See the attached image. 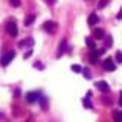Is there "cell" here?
Instances as JSON below:
<instances>
[{
	"mask_svg": "<svg viewBox=\"0 0 122 122\" xmlns=\"http://www.w3.org/2000/svg\"><path fill=\"white\" fill-rule=\"evenodd\" d=\"M104 69L105 70H108V72H112V70H114L116 69V66H114V63L110 58H107L105 61H104Z\"/></svg>",
	"mask_w": 122,
	"mask_h": 122,
	"instance_id": "obj_4",
	"label": "cell"
},
{
	"mask_svg": "<svg viewBox=\"0 0 122 122\" xmlns=\"http://www.w3.org/2000/svg\"><path fill=\"white\" fill-rule=\"evenodd\" d=\"M98 23V15L96 14H90L89 15V25L90 26H95Z\"/></svg>",
	"mask_w": 122,
	"mask_h": 122,
	"instance_id": "obj_7",
	"label": "cell"
},
{
	"mask_svg": "<svg viewBox=\"0 0 122 122\" xmlns=\"http://www.w3.org/2000/svg\"><path fill=\"white\" fill-rule=\"evenodd\" d=\"M116 60L119 61V63H122V53H121V52H117V53H116Z\"/></svg>",
	"mask_w": 122,
	"mask_h": 122,
	"instance_id": "obj_17",
	"label": "cell"
},
{
	"mask_svg": "<svg viewBox=\"0 0 122 122\" xmlns=\"http://www.w3.org/2000/svg\"><path fill=\"white\" fill-rule=\"evenodd\" d=\"M44 30H47V32H51V34H53L56 30V25L53 21H46L44 23Z\"/></svg>",
	"mask_w": 122,
	"mask_h": 122,
	"instance_id": "obj_3",
	"label": "cell"
},
{
	"mask_svg": "<svg viewBox=\"0 0 122 122\" xmlns=\"http://www.w3.org/2000/svg\"><path fill=\"white\" fill-rule=\"evenodd\" d=\"M86 44L89 46L90 49H95V47H96V46H95V41L92 40V38H86Z\"/></svg>",
	"mask_w": 122,
	"mask_h": 122,
	"instance_id": "obj_11",
	"label": "cell"
},
{
	"mask_svg": "<svg viewBox=\"0 0 122 122\" xmlns=\"http://www.w3.org/2000/svg\"><path fill=\"white\" fill-rule=\"evenodd\" d=\"M9 3H11L12 6H15V8L20 6V0H9Z\"/></svg>",
	"mask_w": 122,
	"mask_h": 122,
	"instance_id": "obj_14",
	"label": "cell"
},
{
	"mask_svg": "<svg viewBox=\"0 0 122 122\" xmlns=\"http://www.w3.org/2000/svg\"><path fill=\"white\" fill-rule=\"evenodd\" d=\"M110 2H112V0H101V2L98 3V8H99V9H102V8H105Z\"/></svg>",
	"mask_w": 122,
	"mask_h": 122,
	"instance_id": "obj_10",
	"label": "cell"
},
{
	"mask_svg": "<svg viewBox=\"0 0 122 122\" xmlns=\"http://www.w3.org/2000/svg\"><path fill=\"white\" fill-rule=\"evenodd\" d=\"M26 99H28V102H35L38 101V93H35V92H29L28 95H26Z\"/></svg>",
	"mask_w": 122,
	"mask_h": 122,
	"instance_id": "obj_5",
	"label": "cell"
},
{
	"mask_svg": "<svg viewBox=\"0 0 122 122\" xmlns=\"http://www.w3.org/2000/svg\"><path fill=\"white\" fill-rule=\"evenodd\" d=\"M113 119H114V122H122V112L116 110V112L113 113Z\"/></svg>",
	"mask_w": 122,
	"mask_h": 122,
	"instance_id": "obj_9",
	"label": "cell"
},
{
	"mask_svg": "<svg viewBox=\"0 0 122 122\" xmlns=\"http://www.w3.org/2000/svg\"><path fill=\"white\" fill-rule=\"evenodd\" d=\"M119 104H121V105H122V93H121V95H119Z\"/></svg>",
	"mask_w": 122,
	"mask_h": 122,
	"instance_id": "obj_21",
	"label": "cell"
},
{
	"mask_svg": "<svg viewBox=\"0 0 122 122\" xmlns=\"http://www.w3.org/2000/svg\"><path fill=\"white\" fill-rule=\"evenodd\" d=\"M117 18H119V20H121V18H122V9L119 11V14H117Z\"/></svg>",
	"mask_w": 122,
	"mask_h": 122,
	"instance_id": "obj_20",
	"label": "cell"
},
{
	"mask_svg": "<svg viewBox=\"0 0 122 122\" xmlns=\"http://www.w3.org/2000/svg\"><path fill=\"white\" fill-rule=\"evenodd\" d=\"M93 37H95V38H99V40H102V38H104V30H102V29H95V30H93Z\"/></svg>",
	"mask_w": 122,
	"mask_h": 122,
	"instance_id": "obj_8",
	"label": "cell"
},
{
	"mask_svg": "<svg viewBox=\"0 0 122 122\" xmlns=\"http://www.w3.org/2000/svg\"><path fill=\"white\" fill-rule=\"evenodd\" d=\"M96 87H98L101 92H108V90H110V86H108L105 81H99V82L96 84Z\"/></svg>",
	"mask_w": 122,
	"mask_h": 122,
	"instance_id": "obj_6",
	"label": "cell"
},
{
	"mask_svg": "<svg viewBox=\"0 0 122 122\" xmlns=\"http://www.w3.org/2000/svg\"><path fill=\"white\" fill-rule=\"evenodd\" d=\"M46 2H47L49 5H55V3H56V0H46Z\"/></svg>",
	"mask_w": 122,
	"mask_h": 122,
	"instance_id": "obj_19",
	"label": "cell"
},
{
	"mask_svg": "<svg viewBox=\"0 0 122 122\" xmlns=\"http://www.w3.org/2000/svg\"><path fill=\"white\" fill-rule=\"evenodd\" d=\"M84 76H86V78H90V72L87 70V69H86V70H84Z\"/></svg>",
	"mask_w": 122,
	"mask_h": 122,
	"instance_id": "obj_18",
	"label": "cell"
},
{
	"mask_svg": "<svg viewBox=\"0 0 122 122\" xmlns=\"http://www.w3.org/2000/svg\"><path fill=\"white\" fill-rule=\"evenodd\" d=\"M6 30H8V34H9V35H12V37H15L18 34L17 25H15L14 21H11V23H8V25H6Z\"/></svg>",
	"mask_w": 122,
	"mask_h": 122,
	"instance_id": "obj_2",
	"label": "cell"
},
{
	"mask_svg": "<svg viewBox=\"0 0 122 122\" xmlns=\"http://www.w3.org/2000/svg\"><path fill=\"white\" fill-rule=\"evenodd\" d=\"M112 44H113V38L112 37H107L105 38V46L108 47V46H112Z\"/></svg>",
	"mask_w": 122,
	"mask_h": 122,
	"instance_id": "obj_13",
	"label": "cell"
},
{
	"mask_svg": "<svg viewBox=\"0 0 122 122\" xmlns=\"http://www.w3.org/2000/svg\"><path fill=\"white\" fill-rule=\"evenodd\" d=\"M34 18H35V17H34V15H29V17H28V18H26V26H29V25H30V23H32V21H34Z\"/></svg>",
	"mask_w": 122,
	"mask_h": 122,
	"instance_id": "obj_15",
	"label": "cell"
},
{
	"mask_svg": "<svg viewBox=\"0 0 122 122\" xmlns=\"http://www.w3.org/2000/svg\"><path fill=\"white\" fill-rule=\"evenodd\" d=\"M72 70H75V72H81L82 69H81V66H78V64H75V66H72Z\"/></svg>",
	"mask_w": 122,
	"mask_h": 122,
	"instance_id": "obj_16",
	"label": "cell"
},
{
	"mask_svg": "<svg viewBox=\"0 0 122 122\" xmlns=\"http://www.w3.org/2000/svg\"><path fill=\"white\" fill-rule=\"evenodd\" d=\"M82 104L86 105V107H89V108H92V102H90L89 98H84V99H82Z\"/></svg>",
	"mask_w": 122,
	"mask_h": 122,
	"instance_id": "obj_12",
	"label": "cell"
},
{
	"mask_svg": "<svg viewBox=\"0 0 122 122\" xmlns=\"http://www.w3.org/2000/svg\"><path fill=\"white\" fill-rule=\"evenodd\" d=\"M14 56H15L14 52H8V53H5V55L2 56V61H0V63H2V66H8V64H9L11 61L14 60Z\"/></svg>",
	"mask_w": 122,
	"mask_h": 122,
	"instance_id": "obj_1",
	"label": "cell"
}]
</instances>
